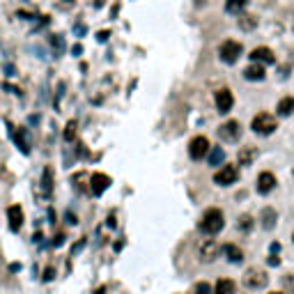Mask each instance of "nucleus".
<instances>
[{"label": "nucleus", "mask_w": 294, "mask_h": 294, "mask_svg": "<svg viewBox=\"0 0 294 294\" xmlns=\"http://www.w3.org/2000/svg\"><path fill=\"white\" fill-rule=\"evenodd\" d=\"M193 294H212V285H209V283H198Z\"/></svg>", "instance_id": "25"}, {"label": "nucleus", "mask_w": 294, "mask_h": 294, "mask_svg": "<svg viewBox=\"0 0 294 294\" xmlns=\"http://www.w3.org/2000/svg\"><path fill=\"white\" fill-rule=\"evenodd\" d=\"M234 292H237V285L230 278H220L216 283V287H214V294H234Z\"/></svg>", "instance_id": "17"}, {"label": "nucleus", "mask_w": 294, "mask_h": 294, "mask_svg": "<svg viewBox=\"0 0 294 294\" xmlns=\"http://www.w3.org/2000/svg\"><path fill=\"white\" fill-rule=\"evenodd\" d=\"M207 156H209V166H220L225 159V152L220 150V147H209Z\"/></svg>", "instance_id": "19"}, {"label": "nucleus", "mask_w": 294, "mask_h": 294, "mask_svg": "<svg viewBox=\"0 0 294 294\" xmlns=\"http://www.w3.org/2000/svg\"><path fill=\"white\" fill-rule=\"evenodd\" d=\"M244 5H246V0H228V3H225V12L237 14L244 9Z\"/></svg>", "instance_id": "21"}, {"label": "nucleus", "mask_w": 294, "mask_h": 294, "mask_svg": "<svg viewBox=\"0 0 294 294\" xmlns=\"http://www.w3.org/2000/svg\"><path fill=\"white\" fill-rule=\"evenodd\" d=\"M42 182H44V191H46V193H51V189H53V170L51 168L44 170Z\"/></svg>", "instance_id": "22"}, {"label": "nucleus", "mask_w": 294, "mask_h": 294, "mask_svg": "<svg viewBox=\"0 0 294 294\" xmlns=\"http://www.w3.org/2000/svg\"><path fill=\"white\" fill-rule=\"evenodd\" d=\"M53 278V269H46V271H44V281H51Z\"/></svg>", "instance_id": "27"}, {"label": "nucleus", "mask_w": 294, "mask_h": 294, "mask_svg": "<svg viewBox=\"0 0 294 294\" xmlns=\"http://www.w3.org/2000/svg\"><path fill=\"white\" fill-rule=\"evenodd\" d=\"M214 101H216V108L218 113H230V108L234 106V95L228 90V87H220V90H216V95H214Z\"/></svg>", "instance_id": "9"}, {"label": "nucleus", "mask_w": 294, "mask_h": 294, "mask_svg": "<svg viewBox=\"0 0 294 294\" xmlns=\"http://www.w3.org/2000/svg\"><path fill=\"white\" fill-rule=\"evenodd\" d=\"M276 175L273 173H269V170H264V173H260L258 175V193H262V195H267V193H271L273 189H276Z\"/></svg>", "instance_id": "11"}, {"label": "nucleus", "mask_w": 294, "mask_h": 294, "mask_svg": "<svg viewBox=\"0 0 294 294\" xmlns=\"http://www.w3.org/2000/svg\"><path fill=\"white\" fill-rule=\"evenodd\" d=\"M74 136H76V122H69L65 131V140H74Z\"/></svg>", "instance_id": "26"}, {"label": "nucleus", "mask_w": 294, "mask_h": 294, "mask_svg": "<svg viewBox=\"0 0 294 294\" xmlns=\"http://www.w3.org/2000/svg\"><path fill=\"white\" fill-rule=\"evenodd\" d=\"M251 129L255 131L258 136H271L273 131L278 129V120L271 113H258L251 122Z\"/></svg>", "instance_id": "2"}, {"label": "nucleus", "mask_w": 294, "mask_h": 294, "mask_svg": "<svg viewBox=\"0 0 294 294\" xmlns=\"http://www.w3.org/2000/svg\"><path fill=\"white\" fill-rule=\"evenodd\" d=\"M108 186H111V177H108V175H104V173H95V175L90 177L92 195H101V193H106V191H108Z\"/></svg>", "instance_id": "12"}, {"label": "nucleus", "mask_w": 294, "mask_h": 294, "mask_svg": "<svg viewBox=\"0 0 294 294\" xmlns=\"http://www.w3.org/2000/svg\"><path fill=\"white\" fill-rule=\"evenodd\" d=\"M248 58H251L253 62H258V65H273V62H276V56H273V51H271V48H267V46L253 48Z\"/></svg>", "instance_id": "10"}, {"label": "nucleus", "mask_w": 294, "mask_h": 294, "mask_svg": "<svg viewBox=\"0 0 294 294\" xmlns=\"http://www.w3.org/2000/svg\"><path fill=\"white\" fill-rule=\"evenodd\" d=\"M104 292H106V290H104V287H99V290H97L95 294H104Z\"/></svg>", "instance_id": "29"}, {"label": "nucleus", "mask_w": 294, "mask_h": 294, "mask_svg": "<svg viewBox=\"0 0 294 294\" xmlns=\"http://www.w3.org/2000/svg\"><path fill=\"white\" fill-rule=\"evenodd\" d=\"M7 223H9V230L12 232H19L23 225V209L21 205H12V207L7 209Z\"/></svg>", "instance_id": "13"}, {"label": "nucleus", "mask_w": 294, "mask_h": 294, "mask_svg": "<svg viewBox=\"0 0 294 294\" xmlns=\"http://www.w3.org/2000/svg\"><path fill=\"white\" fill-rule=\"evenodd\" d=\"M242 283H244L246 290H262V287L269 283V273L260 267H251L246 273H244Z\"/></svg>", "instance_id": "3"}, {"label": "nucleus", "mask_w": 294, "mask_h": 294, "mask_svg": "<svg viewBox=\"0 0 294 294\" xmlns=\"http://www.w3.org/2000/svg\"><path fill=\"white\" fill-rule=\"evenodd\" d=\"M269 294H281V292H269Z\"/></svg>", "instance_id": "30"}, {"label": "nucleus", "mask_w": 294, "mask_h": 294, "mask_svg": "<svg viewBox=\"0 0 294 294\" xmlns=\"http://www.w3.org/2000/svg\"><path fill=\"white\" fill-rule=\"evenodd\" d=\"M239 228H242V230H251V228H253V218L248 216V214L239 216Z\"/></svg>", "instance_id": "24"}, {"label": "nucleus", "mask_w": 294, "mask_h": 294, "mask_svg": "<svg viewBox=\"0 0 294 294\" xmlns=\"http://www.w3.org/2000/svg\"><path fill=\"white\" fill-rule=\"evenodd\" d=\"M239 179V168L237 166H223L216 175H214V182L218 186H230Z\"/></svg>", "instance_id": "8"}, {"label": "nucleus", "mask_w": 294, "mask_h": 294, "mask_svg": "<svg viewBox=\"0 0 294 294\" xmlns=\"http://www.w3.org/2000/svg\"><path fill=\"white\" fill-rule=\"evenodd\" d=\"M106 39H108V30H106V32H99V42H106Z\"/></svg>", "instance_id": "28"}, {"label": "nucleus", "mask_w": 294, "mask_h": 294, "mask_svg": "<svg viewBox=\"0 0 294 294\" xmlns=\"http://www.w3.org/2000/svg\"><path fill=\"white\" fill-rule=\"evenodd\" d=\"M220 251L225 253V255H228V260L230 262H234V264H239L244 260V251L239 246H234V244H225L223 248H220Z\"/></svg>", "instance_id": "16"}, {"label": "nucleus", "mask_w": 294, "mask_h": 294, "mask_svg": "<svg viewBox=\"0 0 294 294\" xmlns=\"http://www.w3.org/2000/svg\"><path fill=\"white\" fill-rule=\"evenodd\" d=\"M223 225H225V218H223V212L216 207H212V209H207V212L200 216L198 220V230L203 234H207V237H214V234H218L220 230H223Z\"/></svg>", "instance_id": "1"}, {"label": "nucleus", "mask_w": 294, "mask_h": 294, "mask_svg": "<svg viewBox=\"0 0 294 294\" xmlns=\"http://www.w3.org/2000/svg\"><path fill=\"white\" fill-rule=\"evenodd\" d=\"M283 287H285V294H294V276L292 273L283 278Z\"/></svg>", "instance_id": "23"}, {"label": "nucleus", "mask_w": 294, "mask_h": 294, "mask_svg": "<svg viewBox=\"0 0 294 294\" xmlns=\"http://www.w3.org/2000/svg\"><path fill=\"white\" fill-rule=\"evenodd\" d=\"M292 242H294V232H292Z\"/></svg>", "instance_id": "31"}, {"label": "nucleus", "mask_w": 294, "mask_h": 294, "mask_svg": "<svg viewBox=\"0 0 294 294\" xmlns=\"http://www.w3.org/2000/svg\"><path fill=\"white\" fill-rule=\"evenodd\" d=\"M264 76H267V69H264V65H258V62H253V65H248L244 69V78L246 81H262Z\"/></svg>", "instance_id": "14"}, {"label": "nucleus", "mask_w": 294, "mask_h": 294, "mask_svg": "<svg viewBox=\"0 0 294 294\" xmlns=\"http://www.w3.org/2000/svg\"><path fill=\"white\" fill-rule=\"evenodd\" d=\"M278 115L281 117H290L294 113V97H285V99L278 101Z\"/></svg>", "instance_id": "18"}, {"label": "nucleus", "mask_w": 294, "mask_h": 294, "mask_svg": "<svg viewBox=\"0 0 294 294\" xmlns=\"http://www.w3.org/2000/svg\"><path fill=\"white\" fill-rule=\"evenodd\" d=\"M218 136H220V140H225V143H237V140L242 138V124H239L237 120L223 122V124L218 126Z\"/></svg>", "instance_id": "6"}, {"label": "nucleus", "mask_w": 294, "mask_h": 294, "mask_svg": "<svg viewBox=\"0 0 294 294\" xmlns=\"http://www.w3.org/2000/svg\"><path fill=\"white\" fill-rule=\"evenodd\" d=\"M242 53H244V46L239 42H234V39H225L218 46V58L225 65H234V62L242 58Z\"/></svg>", "instance_id": "4"}, {"label": "nucleus", "mask_w": 294, "mask_h": 294, "mask_svg": "<svg viewBox=\"0 0 294 294\" xmlns=\"http://www.w3.org/2000/svg\"><path fill=\"white\" fill-rule=\"evenodd\" d=\"M273 225H276V212H273L271 207L262 209V228L264 230H271Z\"/></svg>", "instance_id": "20"}, {"label": "nucleus", "mask_w": 294, "mask_h": 294, "mask_svg": "<svg viewBox=\"0 0 294 294\" xmlns=\"http://www.w3.org/2000/svg\"><path fill=\"white\" fill-rule=\"evenodd\" d=\"M255 159H258V147L248 145V147H242V150H239V163L242 166H251Z\"/></svg>", "instance_id": "15"}, {"label": "nucleus", "mask_w": 294, "mask_h": 294, "mask_svg": "<svg viewBox=\"0 0 294 294\" xmlns=\"http://www.w3.org/2000/svg\"><path fill=\"white\" fill-rule=\"evenodd\" d=\"M207 152H209V140L205 138V136H195V138L189 143V156L193 161L205 159V156H207Z\"/></svg>", "instance_id": "7"}, {"label": "nucleus", "mask_w": 294, "mask_h": 294, "mask_svg": "<svg viewBox=\"0 0 294 294\" xmlns=\"http://www.w3.org/2000/svg\"><path fill=\"white\" fill-rule=\"evenodd\" d=\"M220 244L216 239H203V242L198 244V258L203 260V262H214L218 255H220Z\"/></svg>", "instance_id": "5"}]
</instances>
